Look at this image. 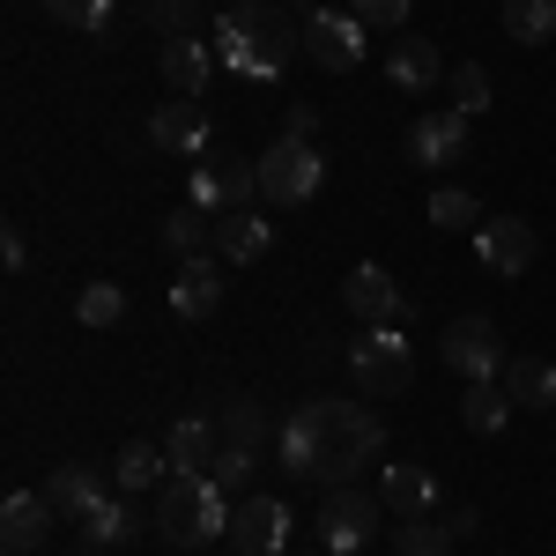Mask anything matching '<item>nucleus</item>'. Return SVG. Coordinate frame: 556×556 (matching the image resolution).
<instances>
[{
    "label": "nucleus",
    "mask_w": 556,
    "mask_h": 556,
    "mask_svg": "<svg viewBox=\"0 0 556 556\" xmlns=\"http://www.w3.org/2000/svg\"><path fill=\"white\" fill-rule=\"evenodd\" d=\"M164 253H178V260H193V253H215V215L208 208H186L178 215H164Z\"/></svg>",
    "instance_id": "27"
},
{
    "label": "nucleus",
    "mask_w": 556,
    "mask_h": 556,
    "mask_svg": "<svg viewBox=\"0 0 556 556\" xmlns=\"http://www.w3.org/2000/svg\"><path fill=\"white\" fill-rule=\"evenodd\" d=\"M282 468L298 482H319V490H349V475L364 460L386 453V424L364 408V401H304L298 416H282Z\"/></svg>",
    "instance_id": "1"
},
{
    "label": "nucleus",
    "mask_w": 556,
    "mask_h": 556,
    "mask_svg": "<svg viewBox=\"0 0 556 556\" xmlns=\"http://www.w3.org/2000/svg\"><path fill=\"white\" fill-rule=\"evenodd\" d=\"M445 89H453V112H490V67H482V60H460V67H453V75H445Z\"/></svg>",
    "instance_id": "33"
},
{
    "label": "nucleus",
    "mask_w": 556,
    "mask_h": 556,
    "mask_svg": "<svg viewBox=\"0 0 556 556\" xmlns=\"http://www.w3.org/2000/svg\"><path fill=\"white\" fill-rule=\"evenodd\" d=\"M141 527H149V519L134 513L127 497H104V505L83 519V542L89 549H127V542H141Z\"/></svg>",
    "instance_id": "23"
},
{
    "label": "nucleus",
    "mask_w": 556,
    "mask_h": 556,
    "mask_svg": "<svg viewBox=\"0 0 556 556\" xmlns=\"http://www.w3.org/2000/svg\"><path fill=\"white\" fill-rule=\"evenodd\" d=\"M430 223L438 230H482V201H475L468 186H438L430 193Z\"/></svg>",
    "instance_id": "32"
},
{
    "label": "nucleus",
    "mask_w": 556,
    "mask_h": 556,
    "mask_svg": "<svg viewBox=\"0 0 556 556\" xmlns=\"http://www.w3.org/2000/svg\"><path fill=\"white\" fill-rule=\"evenodd\" d=\"M505 416H513V393H505V379H475L468 393H460V424H468L475 438H497V430H505Z\"/></svg>",
    "instance_id": "26"
},
{
    "label": "nucleus",
    "mask_w": 556,
    "mask_h": 556,
    "mask_svg": "<svg viewBox=\"0 0 556 556\" xmlns=\"http://www.w3.org/2000/svg\"><path fill=\"white\" fill-rule=\"evenodd\" d=\"M386 83L401 89V97H430V89L445 83V52L430 38H416V30H401V45L386 52Z\"/></svg>",
    "instance_id": "15"
},
{
    "label": "nucleus",
    "mask_w": 556,
    "mask_h": 556,
    "mask_svg": "<svg viewBox=\"0 0 556 556\" xmlns=\"http://www.w3.org/2000/svg\"><path fill=\"white\" fill-rule=\"evenodd\" d=\"M267 245H275V223H267L260 208H230V215H215V253L230 260V267H253Z\"/></svg>",
    "instance_id": "20"
},
{
    "label": "nucleus",
    "mask_w": 556,
    "mask_h": 556,
    "mask_svg": "<svg viewBox=\"0 0 556 556\" xmlns=\"http://www.w3.org/2000/svg\"><path fill=\"white\" fill-rule=\"evenodd\" d=\"M379 497H386V513H401V519H430L438 513V475L416 468V460H386Z\"/></svg>",
    "instance_id": "18"
},
{
    "label": "nucleus",
    "mask_w": 556,
    "mask_h": 556,
    "mask_svg": "<svg viewBox=\"0 0 556 556\" xmlns=\"http://www.w3.org/2000/svg\"><path fill=\"white\" fill-rule=\"evenodd\" d=\"M164 468H172V453H164V445H149V438H127V445L112 453V482H119V490H156Z\"/></svg>",
    "instance_id": "25"
},
{
    "label": "nucleus",
    "mask_w": 556,
    "mask_h": 556,
    "mask_svg": "<svg viewBox=\"0 0 556 556\" xmlns=\"http://www.w3.org/2000/svg\"><path fill=\"white\" fill-rule=\"evenodd\" d=\"M349 379L364 401H401L408 379H416V356H408V334L386 319V327H364L356 342H349Z\"/></svg>",
    "instance_id": "4"
},
{
    "label": "nucleus",
    "mask_w": 556,
    "mask_h": 556,
    "mask_svg": "<svg viewBox=\"0 0 556 556\" xmlns=\"http://www.w3.org/2000/svg\"><path fill=\"white\" fill-rule=\"evenodd\" d=\"M0 260H8V275H23V267H30V238H23L15 223H8V238H0Z\"/></svg>",
    "instance_id": "39"
},
{
    "label": "nucleus",
    "mask_w": 556,
    "mask_h": 556,
    "mask_svg": "<svg viewBox=\"0 0 556 556\" xmlns=\"http://www.w3.org/2000/svg\"><path fill=\"white\" fill-rule=\"evenodd\" d=\"M223 556H238V549H223Z\"/></svg>",
    "instance_id": "43"
},
{
    "label": "nucleus",
    "mask_w": 556,
    "mask_h": 556,
    "mask_svg": "<svg viewBox=\"0 0 556 556\" xmlns=\"http://www.w3.org/2000/svg\"><path fill=\"white\" fill-rule=\"evenodd\" d=\"M505 38L513 45H549L556 38V0H505Z\"/></svg>",
    "instance_id": "29"
},
{
    "label": "nucleus",
    "mask_w": 556,
    "mask_h": 556,
    "mask_svg": "<svg viewBox=\"0 0 556 556\" xmlns=\"http://www.w3.org/2000/svg\"><path fill=\"white\" fill-rule=\"evenodd\" d=\"M534 253H542L534 223H519V215H482V230H475V260H482L490 275L519 282V275L534 267Z\"/></svg>",
    "instance_id": "9"
},
{
    "label": "nucleus",
    "mask_w": 556,
    "mask_h": 556,
    "mask_svg": "<svg viewBox=\"0 0 556 556\" xmlns=\"http://www.w3.org/2000/svg\"><path fill=\"white\" fill-rule=\"evenodd\" d=\"M45 497H52V513H60V519H89L97 505H104V475L75 460V468H60L52 482H45Z\"/></svg>",
    "instance_id": "22"
},
{
    "label": "nucleus",
    "mask_w": 556,
    "mask_h": 556,
    "mask_svg": "<svg viewBox=\"0 0 556 556\" xmlns=\"http://www.w3.org/2000/svg\"><path fill=\"white\" fill-rule=\"evenodd\" d=\"M8 556H15V549H8Z\"/></svg>",
    "instance_id": "45"
},
{
    "label": "nucleus",
    "mask_w": 556,
    "mask_h": 556,
    "mask_svg": "<svg viewBox=\"0 0 556 556\" xmlns=\"http://www.w3.org/2000/svg\"><path fill=\"white\" fill-rule=\"evenodd\" d=\"M408 8H416V0H349V15H356L364 30H408Z\"/></svg>",
    "instance_id": "36"
},
{
    "label": "nucleus",
    "mask_w": 556,
    "mask_h": 556,
    "mask_svg": "<svg viewBox=\"0 0 556 556\" xmlns=\"http://www.w3.org/2000/svg\"><path fill=\"white\" fill-rule=\"evenodd\" d=\"M75 319H83L89 334H112V327L127 319V290H119V282H83V298H75Z\"/></svg>",
    "instance_id": "28"
},
{
    "label": "nucleus",
    "mask_w": 556,
    "mask_h": 556,
    "mask_svg": "<svg viewBox=\"0 0 556 556\" xmlns=\"http://www.w3.org/2000/svg\"><path fill=\"white\" fill-rule=\"evenodd\" d=\"M460 156H468V112L438 104V112H424V119L408 127V164L445 172V164H460Z\"/></svg>",
    "instance_id": "13"
},
{
    "label": "nucleus",
    "mask_w": 556,
    "mask_h": 556,
    "mask_svg": "<svg viewBox=\"0 0 556 556\" xmlns=\"http://www.w3.org/2000/svg\"><path fill=\"white\" fill-rule=\"evenodd\" d=\"M45 15L67 23V30H104L112 23V0H45Z\"/></svg>",
    "instance_id": "35"
},
{
    "label": "nucleus",
    "mask_w": 556,
    "mask_h": 556,
    "mask_svg": "<svg viewBox=\"0 0 556 556\" xmlns=\"http://www.w3.org/2000/svg\"><path fill=\"white\" fill-rule=\"evenodd\" d=\"M253 468H260V453H253V445H223L208 475L223 482V490H245V482H253Z\"/></svg>",
    "instance_id": "37"
},
{
    "label": "nucleus",
    "mask_w": 556,
    "mask_h": 556,
    "mask_svg": "<svg viewBox=\"0 0 556 556\" xmlns=\"http://www.w3.org/2000/svg\"><path fill=\"white\" fill-rule=\"evenodd\" d=\"M282 134L312 141V134H319V104H290V112H282Z\"/></svg>",
    "instance_id": "38"
},
{
    "label": "nucleus",
    "mask_w": 556,
    "mask_h": 556,
    "mask_svg": "<svg viewBox=\"0 0 556 556\" xmlns=\"http://www.w3.org/2000/svg\"><path fill=\"white\" fill-rule=\"evenodd\" d=\"M156 67H164V83H172L178 97H201V89L215 83V45H201V38H164V45H156Z\"/></svg>",
    "instance_id": "19"
},
{
    "label": "nucleus",
    "mask_w": 556,
    "mask_h": 556,
    "mask_svg": "<svg viewBox=\"0 0 556 556\" xmlns=\"http://www.w3.org/2000/svg\"><path fill=\"white\" fill-rule=\"evenodd\" d=\"M75 556H112V549H89V542H83V549H75Z\"/></svg>",
    "instance_id": "41"
},
{
    "label": "nucleus",
    "mask_w": 556,
    "mask_h": 556,
    "mask_svg": "<svg viewBox=\"0 0 556 556\" xmlns=\"http://www.w3.org/2000/svg\"><path fill=\"white\" fill-rule=\"evenodd\" d=\"M149 141H156L164 156H208L215 127H208V112H201L193 97H178V104H156V112H149Z\"/></svg>",
    "instance_id": "14"
},
{
    "label": "nucleus",
    "mask_w": 556,
    "mask_h": 556,
    "mask_svg": "<svg viewBox=\"0 0 556 556\" xmlns=\"http://www.w3.org/2000/svg\"><path fill=\"white\" fill-rule=\"evenodd\" d=\"M379 519H386V497H371V490H327L319 549L327 556H364L371 542H379Z\"/></svg>",
    "instance_id": "7"
},
{
    "label": "nucleus",
    "mask_w": 556,
    "mask_h": 556,
    "mask_svg": "<svg viewBox=\"0 0 556 556\" xmlns=\"http://www.w3.org/2000/svg\"><path fill=\"white\" fill-rule=\"evenodd\" d=\"M230 549L238 556H290V505L282 497H245L230 513Z\"/></svg>",
    "instance_id": "11"
},
{
    "label": "nucleus",
    "mask_w": 556,
    "mask_h": 556,
    "mask_svg": "<svg viewBox=\"0 0 556 556\" xmlns=\"http://www.w3.org/2000/svg\"><path fill=\"white\" fill-rule=\"evenodd\" d=\"M223 267H230L223 253L178 260V282H172V312H178V319H208L215 304H223Z\"/></svg>",
    "instance_id": "16"
},
{
    "label": "nucleus",
    "mask_w": 556,
    "mask_h": 556,
    "mask_svg": "<svg viewBox=\"0 0 556 556\" xmlns=\"http://www.w3.org/2000/svg\"><path fill=\"white\" fill-rule=\"evenodd\" d=\"M230 490L215 475H164V497H156V534L172 549H208L230 534Z\"/></svg>",
    "instance_id": "3"
},
{
    "label": "nucleus",
    "mask_w": 556,
    "mask_h": 556,
    "mask_svg": "<svg viewBox=\"0 0 556 556\" xmlns=\"http://www.w3.org/2000/svg\"><path fill=\"white\" fill-rule=\"evenodd\" d=\"M141 15H149L164 38H193V23H201V0H141Z\"/></svg>",
    "instance_id": "34"
},
{
    "label": "nucleus",
    "mask_w": 556,
    "mask_h": 556,
    "mask_svg": "<svg viewBox=\"0 0 556 556\" xmlns=\"http://www.w3.org/2000/svg\"><path fill=\"white\" fill-rule=\"evenodd\" d=\"M304 8H327V0H304Z\"/></svg>",
    "instance_id": "42"
},
{
    "label": "nucleus",
    "mask_w": 556,
    "mask_h": 556,
    "mask_svg": "<svg viewBox=\"0 0 556 556\" xmlns=\"http://www.w3.org/2000/svg\"><path fill=\"white\" fill-rule=\"evenodd\" d=\"M342 304L356 312V319H364V327H386V319H393V327H408V319H416V304L401 298V282L386 275L379 260H364V267H349V282H342Z\"/></svg>",
    "instance_id": "10"
},
{
    "label": "nucleus",
    "mask_w": 556,
    "mask_h": 556,
    "mask_svg": "<svg viewBox=\"0 0 556 556\" xmlns=\"http://www.w3.org/2000/svg\"><path fill=\"white\" fill-rule=\"evenodd\" d=\"M445 527H453V534L468 542V534H482V513H475V505H460V513H445Z\"/></svg>",
    "instance_id": "40"
},
{
    "label": "nucleus",
    "mask_w": 556,
    "mask_h": 556,
    "mask_svg": "<svg viewBox=\"0 0 556 556\" xmlns=\"http://www.w3.org/2000/svg\"><path fill=\"white\" fill-rule=\"evenodd\" d=\"M172 475H208L215 468V453H223V430L208 424V416H186V424L172 430Z\"/></svg>",
    "instance_id": "21"
},
{
    "label": "nucleus",
    "mask_w": 556,
    "mask_h": 556,
    "mask_svg": "<svg viewBox=\"0 0 556 556\" xmlns=\"http://www.w3.org/2000/svg\"><path fill=\"white\" fill-rule=\"evenodd\" d=\"M253 193H260V156H238L223 141H215L208 156H193V208L230 215V208H245Z\"/></svg>",
    "instance_id": "6"
},
{
    "label": "nucleus",
    "mask_w": 556,
    "mask_h": 556,
    "mask_svg": "<svg viewBox=\"0 0 556 556\" xmlns=\"http://www.w3.org/2000/svg\"><path fill=\"white\" fill-rule=\"evenodd\" d=\"M505 393H513V408H556V364L549 356H513Z\"/></svg>",
    "instance_id": "24"
},
{
    "label": "nucleus",
    "mask_w": 556,
    "mask_h": 556,
    "mask_svg": "<svg viewBox=\"0 0 556 556\" xmlns=\"http://www.w3.org/2000/svg\"><path fill=\"white\" fill-rule=\"evenodd\" d=\"M304 52H312L327 75H349V67L364 60V23L342 15V8H312V15H304Z\"/></svg>",
    "instance_id": "12"
},
{
    "label": "nucleus",
    "mask_w": 556,
    "mask_h": 556,
    "mask_svg": "<svg viewBox=\"0 0 556 556\" xmlns=\"http://www.w3.org/2000/svg\"><path fill=\"white\" fill-rule=\"evenodd\" d=\"M453 527H445V513H430V519H401V534H393V549L401 556H453Z\"/></svg>",
    "instance_id": "30"
},
{
    "label": "nucleus",
    "mask_w": 556,
    "mask_h": 556,
    "mask_svg": "<svg viewBox=\"0 0 556 556\" xmlns=\"http://www.w3.org/2000/svg\"><path fill=\"white\" fill-rule=\"evenodd\" d=\"M52 519H60V513H52V497H45V490H15V497L0 505V542H8L15 556H30V549H45Z\"/></svg>",
    "instance_id": "17"
},
{
    "label": "nucleus",
    "mask_w": 556,
    "mask_h": 556,
    "mask_svg": "<svg viewBox=\"0 0 556 556\" xmlns=\"http://www.w3.org/2000/svg\"><path fill=\"white\" fill-rule=\"evenodd\" d=\"M215 430H223V445H253V453H260V438H267V416H260V401L230 393V401H223V416H215Z\"/></svg>",
    "instance_id": "31"
},
{
    "label": "nucleus",
    "mask_w": 556,
    "mask_h": 556,
    "mask_svg": "<svg viewBox=\"0 0 556 556\" xmlns=\"http://www.w3.org/2000/svg\"><path fill=\"white\" fill-rule=\"evenodd\" d=\"M298 52H304V23L290 8H275V0H238L215 23V60L238 67L245 83H275Z\"/></svg>",
    "instance_id": "2"
},
{
    "label": "nucleus",
    "mask_w": 556,
    "mask_h": 556,
    "mask_svg": "<svg viewBox=\"0 0 556 556\" xmlns=\"http://www.w3.org/2000/svg\"><path fill=\"white\" fill-rule=\"evenodd\" d=\"M319 556H327V549H319Z\"/></svg>",
    "instance_id": "44"
},
{
    "label": "nucleus",
    "mask_w": 556,
    "mask_h": 556,
    "mask_svg": "<svg viewBox=\"0 0 556 556\" xmlns=\"http://www.w3.org/2000/svg\"><path fill=\"white\" fill-rule=\"evenodd\" d=\"M327 186V156H319V141H298V134H275L267 149H260V201H275V208H298Z\"/></svg>",
    "instance_id": "5"
},
{
    "label": "nucleus",
    "mask_w": 556,
    "mask_h": 556,
    "mask_svg": "<svg viewBox=\"0 0 556 556\" xmlns=\"http://www.w3.org/2000/svg\"><path fill=\"white\" fill-rule=\"evenodd\" d=\"M438 356H445V371H460V379H505V342H497V327L482 319V312H460L453 327H445V342H438Z\"/></svg>",
    "instance_id": "8"
}]
</instances>
